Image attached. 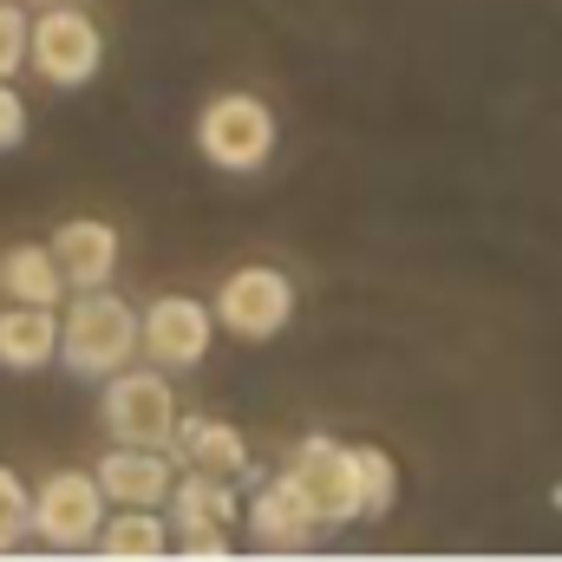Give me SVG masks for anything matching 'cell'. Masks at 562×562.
<instances>
[{"label":"cell","instance_id":"cell-21","mask_svg":"<svg viewBox=\"0 0 562 562\" xmlns=\"http://www.w3.org/2000/svg\"><path fill=\"white\" fill-rule=\"evenodd\" d=\"M26 144V99L13 92V79H0V150Z\"/></svg>","mask_w":562,"mask_h":562},{"label":"cell","instance_id":"cell-6","mask_svg":"<svg viewBox=\"0 0 562 562\" xmlns=\"http://www.w3.org/2000/svg\"><path fill=\"white\" fill-rule=\"evenodd\" d=\"M281 471H288V484L307 497V510L321 517V530H347V524H360V471H353V445H340V438H327V431H307Z\"/></svg>","mask_w":562,"mask_h":562},{"label":"cell","instance_id":"cell-20","mask_svg":"<svg viewBox=\"0 0 562 562\" xmlns=\"http://www.w3.org/2000/svg\"><path fill=\"white\" fill-rule=\"evenodd\" d=\"M170 550H177V557L223 562V557H236V530H229V524H170Z\"/></svg>","mask_w":562,"mask_h":562},{"label":"cell","instance_id":"cell-2","mask_svg":"<svg viewBox=\"0 0 562 562\" xmlns=\"http://www.w3.org/2000/svg\"><path fill=\"white\" fill-rule=\"evenodd\" d=\"M112 517V497L99 484V471H46L33 484V543L59 550V557H79V550H99V530Z\"/></svg>","mask_w":562,"mask_h":562},{"label":"cell","instance_id":"cell-19","mask_svg":"<svg viewBox=\"0 0 562 562\" xmlns=\"http://www.w3.org/2000/svg\"><path fill=\"white\" fill-rule=\"evenodd\" d=\"M33 53V7L26 0H0V79H20Z\"/></svg>","mask_w":562,"mask_h":562},{"label":"cell","instance_id":"cell-22","mask_svg":"<svg viewBox=\"0 0 562 562\" xmlns=\"http://www.w3.org/2000/svg\"><path fill=\"white\" fill-rule=\"evenodd\" d=\"M26 7H59V0H26Z\"/></svg>","mask_w":562,"mask_h":562},{"label":"cell","instance_id":"cell-7","mask_svg":"<svg viewBox=\"0 0 562 562\" xmlns=\"http://www.w3.org/2000/svg\"><path fill=\"white\" fill-rule=\"evenodd\" d=\"M216 327L236 340H276L281 327L294 321V281L269 269V262H243L216 281Z\"/></svg>","mask_w":562,"mask_h":562},{"label":"cell","instance_id":"cell-1","mask_svg":"<svg viewBox=\"0 0 562 562\" xmlns=\"http://www.w3.org/2000/svg\"><path fill=\"white\" fill-rule=\"evenodd\" d=\"M144 360V321L138 307L112 288H79L72 307L59 314V367L105 386L112 373L138 367Z\"/></svg>","mask_w":562,"mask_h":562},{"label":"cell","instance_id":"cell-8","mask_svg":"<svg viewBox=\"0 0 562 562\" xmlns=\"http://www.w3.org/2000/svg\"><path fill=\"white\" fill-rule=\"evenodd\" d=\"M243 537H249L262 557H307L327 530H321V517L307 510V497L288 484V471H276V477H256V484H249Z\"/></svg>","mask_w":562,"mask_h":562},{"label":"cell","instance_id":"cell-12","mask_svg":"<svg viewBox=\"0 0 562 562\" xmlns=\"http://www.w3.org/2000/svg\"><path fill=\"white\" fill-rule=\"evenodd\" d=\"M53 256H59L66 288L79 294V288H112L125 249H119V229H112V223H99V216H66V223L53 229Z\"/></svg>","mask_w":562,"mask_h":562},{"label":"cell","instance_id":"cell-11","mask_svg":"<svg viewBox=\"0 0 562 562\" xmlns=\"http://www.w3.org/2000/svg\"><path fill=\"white\" fill-rule=\"evenodd\" d=\"M99 484L119 504H144V510H164L170 504V484H177V458L170 451H150V445H112L99 458Z\"/></svg>","mask_w":562,"mask_h":562},{"label":"cell","instance_id":"cell-14","mask_svg":"<svg viewBox=\"0 0 562 562\" xmlns=\"http://www.w3.org/2000/svg\"><path fill=\"white\" fill-rule=\"evenodd\" d=\"M243 484L236 477H203V471H177V484H170V524H229V530H243Z\"/></svg>","mask_w":562,"mask_h":562},{"label":"cell","instance_id":"cell-9","mask_svg":"<svg viewBox=\"0 0 562 562\" xmlns=\"http://www.w3.org/2000/svg\"><path fill=\"white\" fill-rule=\"evenodd\" d=\"M138 321H144V360L164 367V373H190L216 347V307H203L196 294H157L150 307H138Z\"/></svg>","mask_w":562,"mask_h":562},{"label":"cell","instance_id":"cell-18","mask_svg":"<svg viewBox=\"0 0 562 562\" xmlns=\"http://www.w3.org/2000/svg\"><path fill=\"white\" fill-rule=\"evenodd\" d=\"M20 543H33V484L0 464V557H13Z\"/></svg>","mask_w":562,"mask_h":562},{"label":"cell","instance_id":"cell-5","mask_svg":"<svg viewBox=\"0 0 562 562\" xmlns=\"http://www.w3.org/2000/svg\"><path fill=\"white\" fill-rule=\"evenodd\" d=\"M105 66V33L86 7L59 0V7H33V53H26V72H40L46 86L59 92H79L92 86Z\"/></svg>","mask_w":562,"mask_h":562},{"label":"cell","instance_id":"cell-4","mask_svg":"<svg viewBox=\"0 0 562 562\" xmlns=\"http://www.w3.org/2000/svg\"><path fill=\"white\" fill-rule=\"evenodd\" d=\"M196 150L223 177H256L276 157V112L256 92H216L196 112Z\"/></svg>","mask_w":562,"mask_h":562},{"label":"cell","instance_id":"cell-17","mask_svg":"<svg viewBox=\"0 0 562 562\" xmlns=\"http://www.w3.org/2000/svg\"><path fill=\"white\" fill-rule=\"evenodd\" d=\"M353 471H360V524H386L400 504V464L380 445H353Z\"/></svg>","mask_w":562,"mask_h":562},{"label":"cell","instance_id":"cell-3","mask_svg":"<svg viewBox=\"0 0 562 562\" xmlns=\"http://www.w3.org/2000/svg\"><path fill=\"white\" fill-rule=\"evenodd\" d=\"M177 419H183L177 386H170V373L150 367V360H144V367H125V373H112L105 393H99V425H105L112 445H150V451H170Z\"/></svg>","mask_w":562,"mask_h":562},{"label":"cell","instance_id":"cell-16","mask_svg":"<svg viewBox=\"0 0 562 562\" xmlns=\"http://www.w3.org/2000/svg\"><path fill=\"white\" fill-rule=\"evenodd\" d=\"M99 557L112 562H144L170 557V510H144V504H119L99 530Z\"/></svg>","mask_w":562,"mask_h":562},{"label":"cell","instance_id":"cell-13","mask_svg":"<svg viewBox=\"0 0 562 562\" xmlns=\"http://www.w3.org/2000/svg\"><path fill=\"white\" fill-rule=\"evenodd\" d=\"M59 360V314L40 301H7L0 307V367L7 373H40Z\"/></svg>","mask_w":562,"mask_h":562},{"label":"cell","instance_id":"cell-15","mask_svg":"<svg viewBox=\"0 0 562 562\" xmlns=\"http://www.w3.org/2000/svg\"><path fill=\"white\" fill-rule=\"evenodd\" d=\"M0 294H7V301H40V307H59L72 288H66V276H59L53 243H13V249H0Z\"/></svg>","mask_w":562,"mask_h":562},{"label":"cell","instance_id":"cell-10","mask_svg":"<svg viewBox=\"0 0 562 562\" xmlns=\"http://www.w3.org/2000/svg\"><path fill=\"white\" fill-rule=\"evenodd\" d=\"M170 458H177V471H203V477H236L243 491L262 477L256 471V451H249V438L236 431L229 419H210V413H183L177 419V438H170Z\"/></svg>","mask_w":562,"mask_h":562}]
</instances>
